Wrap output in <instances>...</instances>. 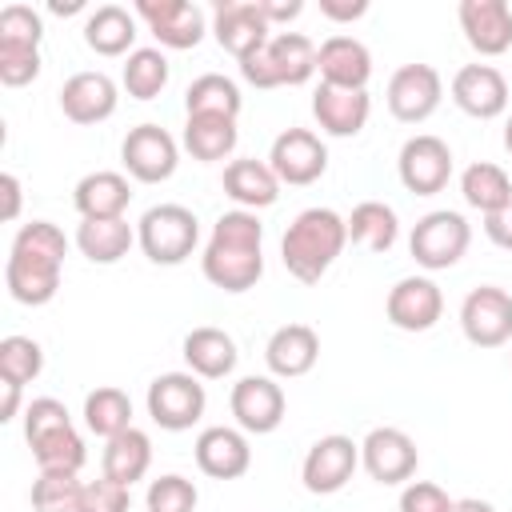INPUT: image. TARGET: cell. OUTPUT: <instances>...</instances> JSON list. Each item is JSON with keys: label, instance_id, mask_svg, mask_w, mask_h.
<instances>
[{"label": "cell", "instance_id": "31", "mask_svg": "<svg viewBox=\"0 0 512 512\" xmlns=\"http://www.w3.org/2000/svg\"><path fill=\"white\" fill-rule=\"evenodd\" d=\"M84 40L100 56H124L132 48V40H136V20L120 4H100L84 24Z\"/></svg>", "mask_w": 512, "mask_h": 512}, {"label": "cell", "instance_id": "17", "mask_svg": "<svg viewBox=\"0 0 512 512\" xmlns=\"http://www.w3.org/2000/svg\"><path fill=\"white\" fill-rule=\"evenodd\" d=\"M4 280H8L12 300L40 308L60 288V260H48V256L28 252V248H12L8 264H4Z\"/></svg>", "mask_w": 512, "mask_h": 512}, {"label": "cell", "instance_id": "56", "mask_svg": "<svg viewBox=\"0 0 512 512\" xmlns=\"http://www.w3.org/2000/svg\"><path fill=\"white\" fill-rule=\"evenodd\" d=\"M504 148H508V156H512V116H508V124H504Z\"/></svg>", "mask_w": 512, "mask_h": 512}, {"label": "cell", "instance_id": "40", "mask_svg": "<svg viewBox=\"0 0 512 512\" xmlns=\"http://www.w3.org/2000/svg\"><path fill=\"white\" fill-rule=\"evenodd\" d=\"M44 368V348L32 336H4L0 340V380L28 384Z\"/></svg>", "mask_w": 512, "mask_h": 512}, {"label": "cell", "instance_id": "10", "mask_svg": "<svg viewBox=\"0 0 512 512\" xmlns=\"http://www.w3.org/2000/svg\"><path fill=\"white\" fill-rule=\"evenodd\" d=\"M360 464L376 484H404V480H412V472L420 464V452H416V440L408 432L372 428L360 444Z\"/></svg>", "mask_w": 512, "mask_h": 512}, {"label": "cell", "instance_id": "50", "mask_svg": "<svg viewBox=\"0 0 512 512\" xmlns=\"http://www.w3.org/2000/svg\"><path fill=\"white\" fill-rule=\"evenodd\" d=\"M20 216V180L12 172H0V220H16Z\"/></svg>", "mask_w": 512, "mask_h": 512}, {"label": "cell", "instance_id": "7", "mask_svg": "<svg viewBox=\"0 0 512 512\" xmlns=\"http://www.w3.org/2000/svg\"><path fill=\"white\" fill-rule=\"evenodd\" d=\"M440 96H444V80H440V72H436L432 64H424V60L400 64V68L392 72V80H388V112H392L396 120H404V124L428 120V116L436 112Z\"/></svg>", "mask_w": 512, "mask_h": 512}, {"label": "cell", "instance_id": "37", "mask_svg": "<svg viewBox=\"0 0 512 512\" xmlns=\"http://www.w3.org/2000/svg\"><path fill=\"white\" fill-rule=\"evenodd\" d=\"M184 108L188 116H200V112H220V116H240V88L220 76V72H204L188 84L184 92Z\"/></svg>", "mask_w": 512, "mask_h": 512}, {"label": "cell", "instance_id": "25", "mask_svg": "<svg viewBox=\"0 0 512 512\" xmlns=\"http://www.w3.org/2000/svg\"><path fill=\"white\" fill-rule=\"evenodd\" d=\"M204 276H208V284H216L224 292H248L264 276V256L256 248L208 244L204 248Z\"/></svg>", "mask_w": 512, "mask_h": 512}, {"label": "cell", "instance_id": "51", "mask_svg": "<svg viewBox=\"0 0 512 512\" xmlns=\"http://www.w3.org/2000/svg\"><path fill=\"white\" fill-rule=\"evenodd\" d=\"M320 12L328 20H360L368 12V0H320Z\"/></svg>", "mask_w": 512, "mask_h": 512}, {"label": "cell", "instance_id": "34", "mask_svg": "<svg viewBox=\"0 0 512 512\" xmlns=\"http://www.w3.org/2000/svg\"><path fill=\"white\" fill-rule=\"evenodd\" d=\"M460 192L472 208H480L484 216L488 212H500L504 204H512V180L500 164H488V160H476L464 168L460 176Z\"/></svg>", "mask_w": 512, "mask_h": 512}, {"label": "cell", "instance_id": "21", "mask_svg": "<svg viewBox=\"0 0 512 512\" xmlns=\"http://www.w3.org/2000/svg\"><path fill=\"white\" fill-rule=\"evenodd\" d=\"M316 72H320V84L364 88L372 76V52L356 36H328L316 48Z\"/></svg>", "mask_w": 512, "mask_h": 512}, {"label": "cell", "instance_id": "19", "mask_svg": "<svg viewBox=\"0 0 512 512\" xmlns=\"http://www.w3.org/2000/svg\"><path fill=\"white\" fill-rule=\"evenodd\" d=\"M136 12L148 20L152 36L168 48H196L204 36V12L188 0H140Z\"/></svg>", "mask_w": 512, "mask_h": 512}, {"label": "cell", "instance_id": "44", "mask_svg": "<svg viewBox=\"0 0 512 512\" xmlns=\"http://www.w3.org/2000/svg\"><path fill=\"white\" fill-rule=\"evenodd\" d=\"M12 248H28V252H40V256L60 260V264H64V256H68V240H64V232H60L52 220H32V224H24V228L16 232V240H12Z\"/></svg>", "mask_w": 512, "mask_h": 512}, {"label": "cell", "instance_id": "33", "mask_svg": "<svg viewBox=\"0 0 512 512\" xmlns=\"http://www.w3.org/2000/svg\"><path fill=\"white\" fill-rule=\"evenodd\" d=\"M84 424H88L96 436H104V440H112V436H120L124 428H132V400H128V392L116 388V384L92 388V392L84 396Z\"/></svg>", "mask_w": 512, "mask_h": 512}, {"label": "cell", "instance_id": "29", "mask_svg": "<svg viewBox=\"0 0 512 512\" xmlns=\"http://www.w3.org/2000/svg\"><path fill=\"white\" fill-rule=\"evenodd\" d=\"M236 116H220V112H200V116H188L184 124V148L192 152V160H224L232 148H236Z\"/></svg>", "mask_w": 512, "mask_h": 512}, {"label": "cell", "instance_id": "23", "mask_svg": "<svg viewBox=\"0 0 512 512\" xmlns=\"http://www.w3.org/2000/svg\"><path fill=\"white\" fill-rule=\"evenodd\" d=\"M264 360L276 376L284 380H296L304 372H312V364L320 360V336L312 324H280L272 336H268V348H264Z\"/></svg>", "mask_w": 512, "mask_h": 512}, {"label": "cell", "instance_id": "22", "mask_svg": "<svg viewBox=\"0 0 512 512\" xmlns=\"http://www.w3.org/2000/svg\"><path fill=\"white\" fill-rule=\"evenodd\" d=\"M368 112H372V100H368L364 88H332V84H320L312 92V116H316V124L328 136H356L368 124Z\"/></svg>", "mask_w": 512, "mask_h": 512}, {"label": "cell", "instance_id": "38", "mask_svg": "<svg viewBox=\"0 0 512 512\" xmlns=\"http://www.w3.org/2000/svg\"><path fill=\"white\" fill-rule=\"evenodd\" d=\"M168 84V60L160 48H136L128 52V64H124V88L128 96L136 100H152L160 96Z\"/></svg>", "mask_w": 512, "mask_h": 512}, {"label": "cell", "instance_id": "32", "mask_svg": "<svg viewBox=\"0 0 512 512\" xmlns=\"http://www.w3.org/2000/svg\"><path fill=\"white\" fill-rule=\"evenodd\" d=\"M344 224H348V240L360 244V248H368V252H388V248L396 244V232H400L396 212H392L384 200H364V204H356Z\"/></svg>", "mask_w": 512, "mask_h": 512}, {"label": "cell", "instance_id": "12", "mask_svg": "<svg viewBox=\"0 0 512 512\" xmlns=\"http://www.w3.org/2000/svg\"><path fill=\"white\" fill-rule=\"evenodd\" d=\"M212 32H216L220 48L232 52L236 60L260 52V48L272 40V24H268V16L260 12V0H224V4L216 8Z\"/></svg>", "mask_w": 512, "mask_h": 512}, {"label": "cell", "instance_id": "30", "mask_svg": "<svg viewBox=\"0 0 512 512\" xmlns=\"http://www.w3.org/2000/svg\"><path fill=\"white\" fill-rule=\"evenodd\" d=\"M100 464H104V476H108V480L132 488V480H140V476L148 472V464H152V440H148L140 428H124L120 436L104 440Z\"/></svg>", "mask_w": 512, "mask_h": 512}, {"label": "cell", "instance_id": "15", "mask_svg": "<svg viewBox=\"0 0 512 512\" xmlns=\"http://www.w3.org/2000/svg\"><path fill=\"white\" fill-rule=\"evenodd\" d=\"M228 404H232L236 424H240L244 432H256V436L276 432L280 420H284V408H288L280 384L268 380V376H244V380L232 388V400H228Z\"/></svg>", "mask_w": 512, "mask_h": 512}, {"label": "cell", "instance_id": "43", "mask_svg": "<svg viewBox=\"0 0 512 512\" xmlns=\"http://www.w3.org/2000/svg\"><path fill=\"white\" fill-rule=\"evenodd\" d=\"M196 500H200L196 484L176 476V472H168V476L148 484V512H192Z\"/></svg>", "mask_w": 512, "mask_h": 512}, {"label": "cell", "instance_id": "52", "mask_svg": "<svg viewBox=\"0 0 512 512\" xmlns=\"http://www.w3.org/2000/svg\"><path fill=\"white\" fill-rule=\"evenodd\" d=\"M300 0H260V12L268 16V24H280V20H292L300 16Z\"/></svg>", "mask_w": 512, "mask_h": 512}, {"label": "cell", "instance_id": "28", "mask_svg": "<svg viewBox=\"0 0 512 512\" xmlns=\"http://www.w3.org/2000/svg\"><path fill=\"white\" fill-rule=\"evenodd\" d=\"M72 200H76L84 220H116V216H124L132 192H128V180L120 172H88L76 184Z\"/></svg>", "mask_w": 512, "mask_h": 512}, {"label": "cell", "instance_id": "48", "mask_svg": "<svg viewBox=\"0 0 512 512\" xmlns=\"http://www.w3.org/2000/svg\"><path fill=\"white\" fill-rule=\"evenodd\" d=\"M400 512H452V496L432 480H412L400 492Z\"/></svg>", "mask_w": 512, "mask_h": 512}, {"label": "cell", "instance_id": "49", "mask_svg": "<svg viewBox=\"0 0 512 512\" xmlns=\"http://www.w3.org/2000/svg\"><path fill=\"white\" fill-rule=\"evenodd\" d=\"M484 236H488L496 248L512 252V204H504L500 212H488V216H484Z\"/></svg>", "mask_w": 512, "mask_h": 512}, {"label": "cell", "instance_id": "26", "mask_svg": "<svg viewBox=\"0 0 512 512\" xmlns=\"http://www.w3.org/2000/svg\"><path fill=\"white\" fill-rule=\"evenodd\" d=\"M184 360L192 368V376L200 380H220L236 368V340L224 332V328H212V324H200L184 336Z\"/></svg>", "mask_w": 512, "mask_h": 512}, {"label": "cell", "instance_id": "24", "mask_svg": "<svg viewBox=\"0 0 512 512\" xmlns=\"http://www.w3.org/2000/svg\"><path fill=\"white\" fill-rule=\"evenodd\" d=\"M252 464V448L236 428H204L196 436V468L212 480H236Z\"/></svg>", "mask_w": 512, "mask_h": 512}, {"label": "cell", "instance_id": "42", "mask_svg": "<svg viewBox=\"0 0 512 512\" xmlns=\"http://www.w3.org/2000/svg\"><path fill=\"white\" fill-rule=\"evenodd\" d=\"M40 76V48L28 40H0V84L20 88Z\"/></svg>", "mask_w": 512, "mask_h": 512}, {"label": "cell", "instance_id": "36", "mask_svg": "<svg viewBox=\"0 0 512 512\" xmlns=\"http://www.w3.org/2000/svg\"><path fill=\"white\" fill-rule=\"evenodd\" d=\"M28 448H32V460L40 464V472H80L84 456H88L84 440H80V432L72 424L52 428V432L28 440Z\"/></svg>", "mask_w": 512, "mask_h": 512}, {"label": "cell", "instance_id": "6", "mask_svg": "<svg viewBox=\"0 0 512 512\" xmlns=\"http://www.w3.org/2000/svg\"><path fill=\"white\" fill-rule=\"evenodd\" d=\"M460 328L476 348H500L512 340V296L496 284H480L460 304Z\"/></svg>", "mask_w": 512, "mask_h": 512}, {"label": "cell", "instance_id": "3", "mask_svg": "<svg viewBox=\"0 0 512 512\" xmlns=\"http://www.w3.org/2000/svg\"><path fill=\"white\" fill-rule=\"evenodd\" d=\"M136 240L152 264H180L192 256L200 240V224L184 204H156L140 216Z\"/></svg>", "mask_w": 512, "mask_h": 512}, {"label": "cell", "instance_id": "5", "mask_svg": "<svg viewBox=\"0 0 512 512\" xmlns=\"http://www.w3.org/2000/svg\"><path fill=\"white\" fill-rule=\"evenodd\" d=\"M204 404V384L192 372H164L148 384V416L168 432L192 428L204 416Z\"/></svg>", "mask_w": 512, "mask_h": 512}, {"label": "cell", "instance_id": "9", "mask_svg": "<svg viewBox=\"0 0 512 512\" xmlns=\"http://www.w3.org/2000/svg\"><path fill=\"white\" fill-rule=\"evenodd\" d=\"M268 164L276 172L280 184H312L324 176L328 168V148L316 132L308 128H284L276 140H272V152H268Z\"/></svg>", "mask_w": 512, "mask_h": 512}, {"label": "cell", "instance_id": "1", "mask_svg": "<svg viewBox=\"0 0 512 512\" xmlns=\"http://www.w3.org/2000/svg\"><path fill=\"white\" fill-rule=\"evenodd\" d=\"M344 244H348V224L332 208H304L280 240V260L300 284H316L344 252Z\"/></svg>", "mask_w": 512, "mask_h": 512}, {"label": "cell", "instance_id": "13", "mask_svg": "<svg viewBox=\"0 0 512 512\" xmlns=\"http://www.w3.org/2000/svg\"><path fill=\"white\" fill-rule=\"evenodd\" d=\"M124 168L140 184H160L176 172V140L160 124H136L120 144Z\"/></svg>", "mask_w": 512, "mask_h": 512}, {"label": "cell", "instance_id": "39", "mask_svg": "<svg viewBox=\"0 0 512 512\" xmlns=\"http://www.w3.org/2000/svg\"><path fill=\"white\" fill-rule=\"evenodd\" d=\"M80 472H40L32 484L36 512H80Z\"/></svg>", "mask_w": 512, "mask_h": 512}, {"label": "cell", "instance_id": "53", "mask_svg": "<svg viewBox=\"0 0 512 512\" xmlns=\"http://www.w3.org/2000/svg\"><path fill=\"white\" fill-rule=\"evenodd\" d=\"M20 388H24V384L0 380V420H12V416H16V408H20Z\"/></svg>", "mask_w": 512, "mask_h": 512}, {"label": "cell", "instance_id": "35", "mask_svg": "<svg viewBox=\"0 0 512 512\" xmlns=\"http://www.w3.org/2000/svg\"><path fill=\"white\" fill-rule=\"evenodd\" d=\"M76 244L92 264H116L132 248V228H128L124 216H116V220H84L80 232H76Z\"/></svg>", "mask_w": 512, "mask_h": 512}, {"label": "cell", "instance_id": "18", "mask_svg": "<svg viewBox=\"0 0 512 512\" xmlns=\"http://www.w3.org/2000/svg\"><path fill=\"white\" fill-rule=\"evenodd\" d=\"M460 28L480 56H500L512 48V8L504 0H464Z\"/></svg>", "mask_w": 512, "mask_h": 512}, {"label": "cell", "instance_id": "47", "mask_svg": "<svg viewBox=\"0 0 512 512\" xmlns=\"http://www.w3.org/2000/svg\"><path fill=\"white\" fill-rule=\"evenodd\" d=\"M44 36V24L40 16L28 8V4H8L0 8V40H28V44H40Z\"/></svg>", "mask_w": 512, "mask_h": 512}, {"label": "cell", "instance_id": "2", "mask_svg": "<svg viewBox=\"0 0 512 512\" xmlns=\"http://www.w3.org/2000/svg\"><path fill=\"white\" fill-rule=\"evenodd\" d=\"M240 72L256 88L304 84L316 72V44L304 32H276L260 52L240 60Z\"/></svg>", "mask_w": 512, "mask_h": 512}, {"label": "cell", "instance_id": "11", "mask_svg": "<svg viewBox=\"0 0 512 512\" xmlns=\"http://www.w3.org/2000/svg\"><path fill=\"white\" fill-rule=\"evenodd\" d=\"M356 464H360V444H352L348 436L332 432V436H320V440L308 448L300 476H304V488H308V492L332 496V492H340V488L352 480Z\"/></svg>", "mask_w": 512, "mask_h": 512}, {"label": "cell", "instance_id": "8", "mask_svg": "<svg viewBox=\"0 0 512 512\" xmlns=\"http://www.w3.org/2000/svg\"><path fill=\"white\" fill-rule=\"evenodd\" d=\"M452 176V148L432 136V132H420L412 140H404L400 148V184L416 196H436L444 192Z\"/></svg>", "mask_w": 512, "mask_h": 512}, {"label": "cell", "instance_id": "55", "mask_svg": "<svg viewBox=\"0 0 512 512\" xmlns=\"http://www.w3.org/2000/svg\"><path fill=\"white\" fill-rule=\"evenodd\" d=\"M84 4L80 0H52V12H60V16H68V12H80Z\"/></svg>", "mask_w": 512, "mask_h": 512}, {"label": "cell", "instance_id": "54", "mask_svg": "<svg viewBox=\"0 0 512 512\" xmlns=\"http://www.w3.org/2000/svg\"><path fill=\"white\" fill-rule=\"evenodd\" d=\"M452 512H496L488 500H476V496H464V500H452Z\"/></svg>", "mask_w": 512, "mask_h": 512}, {"label": "cell", "instance_id": "46", "mask_svg": "<svg viewBox=\"0 0 512 512\" xmlns=\"http://www.w3.org/2000/svg\"><path fill=\"white\" fill-rule=\"evenodd\" d=\"M64 424H72V420H68V408H64L56 396H40V400H32L28 412H24V440H36V436H44V432H52V428H64Z\"/></svg>", "mask_w": 512, "mask_h": 512}, {"label": "cell", "instance_id": "27", "mask_svg": "<svg viewBox=\"0 0 512 512\" xmlns=\"http://www.w3.org/2000/svg\"><path fill=\"white\" fill-rule=\"evenodd\" d=\"M224 192L244 208H268L280 196V180H276L272 164H264L256 156H240L224 168Z\"/></svg>", "mask_w": 512, "mask_h": 512}, {"label": "cell", "instance_id": "16", "mask_svg": "<svg viewBox=\"0 0 512 512\" xmlns=\"http://www.w3.org/2000/svg\"><path fill=\"white\" fill-rule=\"evenodd\" d=\"M452 100L460 112H468L476 120H492L508 108V80L492 64H464L452 76Z\"/></svg>", "mask_w": 512, "mask_h": 512}, {"label": "cell", "instance_id": "4", "mask_svg": "<svg viewBox=\"0 0 512 512\" xmlns=\"http://www.w3.org/2000/svg\"><path fill=\"white\" fill-rule=\"evenodd\" d=\"M468 240H472L468 220L460 212L440 208V212H428V216L416 220V228L408 236V252L420 268L440 272V268H452L468 252Z\"/></svg>", "mask_w": 512, "mask_h": 512}, {"label": "cell", "instance_id": "20", "mask_svg": "<svg viewBox=\"0 0 512 512\" xmlns=\"http://www.w3.org/2000/svg\"><path fill=\"white\" fill-rule=\"evenodd\" d=\"M60 112L72 124H100L116 112V84L104 72H76L60 88Z\"/></svg>", "mask_w": 512, "mask_h": 512}, {"label": "cell", "instance_id": "45", "mask_svg": "<svg viewBox=\"0 0 512 512\" xmlns=\"http://www.w3.org/2000/svg\"><path fill=\"white\" fill-rule=\"evenodd\" d=\"M128 504H132L128 484H116L108 476L88 480L80 492V512H128Z\"/></svg>", "mask_w": 512, "mask_h": 512}, {"label": "cell", "instance_id": "41", "mask_svg": "<svg viewBox=\"0 0 512 512\" xmlns=\"http://www.w3.org/2000/svg\"><path fill=\"white\" fill-rule=\"evenodd\" d=\"M208 244H224V248H256L264 244V228L256 220V212L248 208H236V212H224L216 224H212V240Z\"/></svg>", "mask_w": 512, "mask_h": 512}, {"label": "cell", "instance_id": "14", "mask_svg": "<svg viewBox=\"0 0 512 512\" xmlns=\"http://www.w3.org/2000/svg\"><path fill=\"white\" fill-rule=\"evenodd\" d=\"M384 312L400 332H428L444 312V296L428 276H404L388 292Z\"/></svg>", "mask_w": 512, "mask_h": 512}]
</instances>
